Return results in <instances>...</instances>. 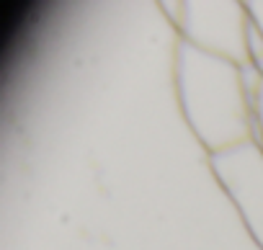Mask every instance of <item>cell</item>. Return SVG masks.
Listing matches in <instances>:
<instances>
[{
  "label": "cell",
  "instance_id": "6da1fadb",
  "mask_svg": "<svg viewBox=\"0 0 263 250\" xmlns=\"http://www.w3.org/2000/svg\"><path fill=\"white\" fill-rule=\"evenodd\" d=\"M176 78L183 113L212 155L253 140V103L242 88L240 65L183 42Z\"/></svg>",
  "mask_w": 263,
  "mask_h": 250
},
{
  "label": "cell",
  "instance_id": "7a4b0ae2",
  "mask_svg": "<svg viewBox=\"0 0 263 250\" xmlns=\"http://www.w3.org/2000/svg\"><path fill=\"white\" fill-rule=\"evenodd\" d=\"M173 18L181 26L186 44L245 65L248 60V8L237 3H178Z\"/></svg>",
  "mask_w": 263,
  "mask_h": 250
},
{
  "label": "cell",
  "instance_id": "3957f363",
  "mask_svg": "<svg viewBox=\"0 0 263 250\" xmlns=\"http://www.w3.org/2000/svg\"><path fill=\"white\" fill-rule=\"evenodd\" d=\"M212 168L242 214L253 240L263 247V150L255 140H245L230 150L214 152Z\"/></svg>",
  "mask_w": 263,
  "mask_h": 250
},
{
  "label": "cell",
  "instance_id": "277c9868",
  "mask_svg": "<svg viewBox=\"0 0 263 250\" xmlns=\"http://www.w3.org/2000/svg\"><path fill=\"white\" fill-rule=\"evenodd\" d=\"M253 140L263 150V88L253 101Z\"/></svg>",
  "mask_w": 263,
  "mask_h": 250
},
{
  "label": "cell",
  "instance_id": "5b68a950",
  "mask_svg": "<svg viewBox=\"0 0 263 250\" xmlns=\"http://www.w3.org/2000/svg\"><path fill=\"white\" fill-rule=\"evenodd\" d=\"M245 8H248V18L263 36V3H245Z\"/></svg>",
  "mask_w": 263,
  "mask_h": 250
},
{
  "label": "cell",
  "instance_id": "8992f818",
  "mask_svg": "<svg viewBox=\"0 0 263 250\" xmlns=\"http://www.w3.org/2000/svg\"><path fill=\"white\" fill-rule=\"evenodd\" d=\"M253 65H255V67H258V72H260V75H263V57H258V60H255V62H253Z\"/></svg>",
  "mask_w": 263,
  "mask_h": 250
}]
</instances>
